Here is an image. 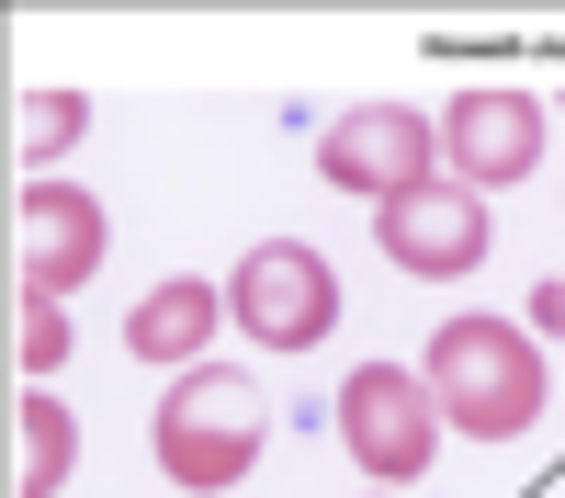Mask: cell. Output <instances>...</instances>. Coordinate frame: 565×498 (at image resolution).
<instances>
[{
	"label": "cell",
	"mask_w": 565,
	"mask_h": 498,
	"mask_svg": "<svg viewBox=\"0 0 565 498\" xmlns=\"http://www.w3.org/2000/svg\"><path fill=\"white\" fill-rule=\"evenodd\" d=\"M373 498H396V487H373Z\"/></svg>",
	"instance_id": "14"
},
{
	"label": "cell",
	"mask_w": 565,
	"mask_h": 498,
	"mask_svg": "<svg viewBox=\"0 0 565 498\" xmlns=\"http://www.w3.org/2000/svg\"><path fill=\"white\" fill-rule=\"evenodd\" d=\"M543 170V103L532 91H463V103L441 114V181H463V193H509V181Z\"/></svg>",
	"instance_id": "7"
},
{
	"label": "cell",
	"mask_w": 565,
	"mask_h": 498,
	"mask_svg": "<svg viewBox=\"0 0 565 498\" xmlns=\"http://www.w3.org/2000/svg\"><path fill=\"white\" fill-rule=\"evenodd\" d=\"M271 453V396L226 362H193L170 396H159V476L193 487V498H226L249 465Z\"/></svg>",
	"instance_id": "2"
},
{
	"label": "cell",
	"mask_w": 565,
	"mask_h": 498,
	"mask_svg": "<svg viewBox=\"0 0 565 498\" xmlns=\"http://www.w3.org/2000/svg\"><path fill=\"white\" fill-rule=\"evenodd\" d=\"M430 396H441L452 431L521 442L543 420V351H532V329H509V317H441L430 329Z\"/></svg>",
	"instance_id": "1"
},
{
	"label": "cell",
	"mask_w": 565,
	"mask_h": 498,
	"mask_svg": "<svg viewBox=\"0 0 565 498\" xmlns=\"http://www.w3.org/2000/svg\"><path fill=\"white\" fill-rule=\"evenodd\" d=\"M373 250H385L396 272H418V284H463V272L498 250V226H487V193H463V181H430V193L373 204Z\"/></svg>",
	"instance_id": "6"
},
{
	"label": "cell",
	"mask_w": 565,
	"mask_h": 498,
	"mask_svg": "<svg viewBox=\"0 0 565 498\" xmlns=\"http://www.w3.org/2000/svg\"><path fill=\"white\" fill-rule=\"evenodd\" d=\"M226 317H238L260 351H317L340 329V272H328L306 239H260L238 272H226Z\"/></svg>",
	"instance_id": "4"
},
{
	"label": "cell",
	"mask_w": 565,
	"mask_h": 498,
	"mask_svg": "<svg viewBox=\"0 0 565 498\" xmlns=\"http://www.w3.org/2000/svg\"><path fill=\"white\" fill-rule=\"evenodd\" d=\"M317 170L362 204H396V193H430L441 181V125L407 114V103H351L340 125L317 136Z\"/></svg>",
	"instance_id": "5"
},
{
	"label": "cell",
	"mask_w": 565,
	"mask_h": 498,
	"mask_svg": "<svg viewBox=\"0 0 565 498\" xmlns=\"http://www.w3.org/2000/svg\"><path fill=\"white\" fill-rule=\"evenodd\" d=\"M12 351H23V385H45L68 362V317H57V295H12Z\"/></svg>",
	"instance_id": "12"
},
{
	"label": "cell",
	"mask_w": 565,
	"mask_h": 498,
	"mask_svg": "<svg viewBox=\"0 0 565 498\" xmlns=\"http://www.w3.org/2000/svg\"><path fill=\"white\" fill-rule=\"evenodd\" d=\"M532 329H565V272H543V284H532Z\"/></svg>",
	"instance_id": "13"
},
{
	"label": "cell",
	"mask_w": 565,
	"mask_h": 498,
	"mask_svg": "<svg viewBox=\"0 0 565 498\" xmlns=\"http://www.w3.org/2000/svg\"><path fill=\"white\" fill-rule=\"evenodd\" d=\"M103 204L79 193V181H23V204H12V284L23 295H68L103 272Z\"/></svg>",
	"instance_id": "8"
},
{
	"label": "cell",
	"mask_w": 565,
	"mask_h": 498,
	"mask_svg": "<svg viewBox=\"0 0 565 498\" xmlns=\"http://www.w3.org/2000/svg\"><path fill=\"white\" fill-rule=\"evenodd\" d=\"M340 442H351V465L373 487H418L430 476V453H441V396L430 374H407V362H362V374L340 385Z\"/></svg>",
	"instance_id": "3"
},
{
	"label": "cell",
	"mask_w": 565,
	"mask_h": 498,
	"mask_svg": "<svg viewBox=\"0 0 565 498\" xmlns=\"http://www.w3.org/2000/svg\"><path fill=\"white\" fill-rule=\"evenodd\" d=\"M68 465H79V420L45 385H23V407H12V498H57Z\"/></svg>",
	"instance_id": "10"
},
{
	"label": "cell",
	"mask_w": 565,
	"mask_h": 498,
	"mask_svg": "<svg viewBox=\"0 0 565 498\" xmlns=\"http://www.w3.org/2000/svg\"><path fill=\"white\" fill-rule=\"evenodd\" d=\"M79 125H90L79 91H23V103H12V159H23V170L68 159V148H79Z\"/></svg>",
	"instance_id": "11"
},
{
	"label": "cell",
	"mask_w": 565,
	"mask_h": 498,
	"mask_svg": "<svg viewBox=\"0 0 565 498\" xmlns=\"http://www.w3.org/2000/svg\"><path fill=\"white\" fill-rule=\"evenodd\" d=\"M215 329H226V284H204V272H170V284L136 295L125 351H136V362H170V374H193V351H204Z\"/></svg>",
	"instance_id": "9"
}]
</instances>
